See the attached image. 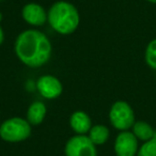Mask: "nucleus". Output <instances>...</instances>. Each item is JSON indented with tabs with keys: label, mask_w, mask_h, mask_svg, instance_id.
<instances>
[{
	"label": "nucleus",
	"mask_w": 156,
	"mask_h": 156,
	"mask_svg": "<svg viewBox=\"0 0 156 156\" xmlns=\"http://www.w3.org/2000/svg\"><path fill=\"white\" fill-rule=\"evenodd\" d=\"M109 129L105 125H95L92 126L89 132V138L95 145L104 144L109 138Z\"/></svg>",
	"instance_id": "12"
},
{
	"label": "nucleus",
	"mask_w": 156,
	"mask_h": 156,
	"mask_svg": "<svg viewBox=\"0 0 156 156\" xmlns=\"http://www.w3.org/2000/svg\"><path fill=\"white\" fill-rule=\"evenodd\" d=\"M37 89L43 98L54 100L62 93V83L58 78L51 75H44L37 81Z\"/></svg>",
	"instance_id": "7"
},
{
	"label": "nucleus",
	"mask_w": 156,
	"mask_h": 156,
	"mask_svg": "<svg viewBox=\"0 0 156 156\" xmlns=\"http://www.w3.org/2000/svg\"><path fill=\"white\" fill-rule=\"evenodd\" d=\"M3 40H5V33H3V30L0 26V45L3 43Z\"/></svg>",
	"instance_id": "15"
},
{
	"label": "nucleus",
	"mask_w": 156,
	"mask_h": 156,
	"mask_svg": "<svg viewBox=\"0 0 156 156\" xmlns=\"http://www.w3.org/2000/svg\"><path fill=\"white\" fill-rule=\"evenodd\" d=\"M117 156H136L138 153V139L128 130L121 132L115 141Z\"/></svg>",
	"instance_id": "6"
},
{
	"label": "nucleus",
	"mask_w": 156,
	"mask_h": 156,
	"mask_svg": "<svg viewBox=\"0 0 156 156\" xmlns=\"http://www.w3.org/2000/svg\"><path fill=\"white\" fill-rule=\"evenodd\" d=\"M1 16H2V15H1V13H0V20H1Z\"/></svg>",
	"instance_id": "17"
},
{
	"label": "nucleus",
	"mask_w": 156,
	"mask_h": 156,
	"mask_svg": "<svg viewBox=\"0 0 156 156\" xmlns=\"http://www.w3.org/2000/svg\"><path fill=\"white\" fill-rule=\"evenodd\" d=\"M65 156H96L95 144L86 135H77L69 139L64 147Z\"/></svg>",
	"instance_id": "5"
},
{
	"label": "nucleus",
	"mask_w": 156,
	"mask_h": 156,
	"mask_svg": "<svg viewBox=\"0 0 156 156\" xmlns=\"http://www.w3.org/2000/svg\"><path fill=\"white\" fill-rule=\"evenodd\" d=\"M147 1H149L151 3H156V0H147Z\"/></svg>",
	"instance_id": "16"
},
{
	"label": "nucleus",
	"mask_w": 156,
	"mask_h": 156,
	"mask_svg": "<svg viewBox=\"0 0 156 156\" xmlns=\"http://www.w3.org/2000/svg\"><path fill=\"white\" fill-rule=\"evenodd\" d=\"M69 125L72 129L78 135H86L90 132L92 127L91 119L90 117L83 111H75L71 115L69 119Z\"/></svg>",
	"instance_id": "9"
},
{
	"label": "nucleus",
	"mask_w": 156,
	"mask_h": 156,
	"mask_svg": "<svg viewBox=\"0 0 156 156\" xmlns=\"http://www.w3.org/2000/svg\"><path fill=\"white\" fill-rule=\"evenodd\" d=\"M31 135V124L23 118H11L0 125V137L7 142H20Z\"/></svg>",
	"instance_id": "3"
},
{
	"label": "nucleus",
	"mask_w": 156,
	"mask_h": 156,
	"mask_svg": "<svg viewBox=\"0 0 156 156\" xmlns=\"http://www.w3.org/2000/svg\"><path fill=\"white\" fill-rule=\"evenodd\" d=\"M47 20L56 32L66 35L77 29L80 18L75 5L62 0L51 5L47 13Z\"/></svg>",
	"instance_id": "2"
},
{
	"label": "nucleus",
	"mask_w": 156,
	"mask_h": 156,
	"mask_svg": "<svg viewBox=\"0 0 156 156\" xmlns=\"http://www.w3.org/2000/svg\"><path fill=\"white\" fill-rule=\"evenodd\" d=\"M145 62L151 69H156V39L151 41L145 49Z\"/></svg>",
	"instance_id": "13"
},
{
	"label": "nucleus",
	"mask_w": 156,
	"mask_h": 156,
	"mask_svg": "<svg viewBox=\"0 0 156 156\" xmlns=\"http://www.w3.org/2000/svg\"><path fill=\"white\" fill-rule=\"evenodd\" d=\"M133 134L136 136L138 140L144 141V142L156 138V132L153 129V127L143 121L135 122V124L133 125Z\"/></svg>",
	"instance_id": "11"
},
{
	"label": "nucleus",
	"mask_w": 156,
	"mask_h": 156,
	"mask_svg": "<svg viewBox=\"0 0 156 156\" xmlns=\"http://www.w3.org/2000/svg\"><path fill=\"white\" fill-rule=\"evenodd\" d=\"M47 108L42 102H34L29 106L27 111V121L31 125H39L43 122Z\"/></svg>",
	"instance_id": "10"
},
{
	"label": "nucleus",
	"mask_w": 156,
	"mask_h": 156,
	"mask_svg": "<svg viewBox=\"0 0 156 156\" xmlns=\"http://www.w3.org/2000/svg\"><path fill=\"white\" fill-rule=\"evenodd\" d=\"M109 119L115 129L127 130L135 124V115L132 107L124 101H118L111 106Z\"/></svg>",
	"instance_id": "4"
},
{
	"label": "nucleus",
	"mask_w": 156,
	"mask_h": 156,
	"mask_svg": "<svg viewBox=\"0 0 156 156\" xmlns=\"http://www.w3.org/2000/svg\"><path fill=\"white\" fill-rule=\"evenodd\" d=\"M137 156H156V138L145 141L138 150Z\"/></svg>",
	"instance_id": "14"
},
{
	"label": "nucleus",
	"mask_w": 156,
	"mask_h": 156,
	"mask_svg": "<svg viewBox=\"0 0 156 156\" xmlns=\"http://www.w3.org/2000/svg\"><path fill=\"white\" fill-rule=\"evenodd\" d=\"M22 16L31 26H42L47 20V13L44 8L37 3H28L22 10Z\"/></svg>",
	"instance_id": "8"
},
{
	"label": "nucleus",
	"mask_w": 156,
	"mask_h": 156,
	"mask_svg": "<svg viewBox=\"0 0 156 156\" xmlns=\"http://www.w3.org/2000/svg\"><path fill=\"white\" fill-rule=\"evenodd\" d=\"M15 54L25 65L32 69L43 66L51 56V44L43 32L28 29L20 33L15 41Z\"/></svg>",
	"instance_id": "1"
}]
</instances>
